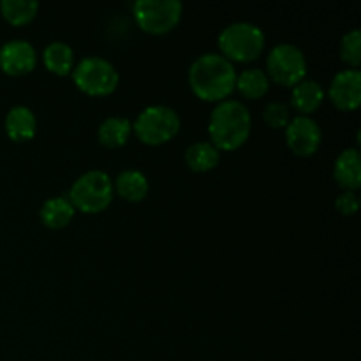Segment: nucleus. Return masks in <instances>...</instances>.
<instances>
[{
  "mask_svg": "<svg viewBox=\"0 0 361 361\" xmlns=\"http://www.w3.org/2000/svg\"><path fill=\"white\" fill-rule=\"evenodd\" d=\"M189 87L204 102H222L235 92L236 69L219 53L197 56L189 69Z\"/></svg>",
  "mask_w": 361,
  "mask_h": 361,
  "instance_id": "1",
  "label": "nucleus"
},
{
  "mask_svg": "<svg viewBox=\"0 0 361 361\" xmlns=\"http://www.w3.org/2000/svg\"><path fill=\"white\" fill-rule=\"evenodd\" d=\"M42 62L51 74L67 76L74 69V51L69 44L62 41H55L48 44L42 51Z\"/></svg>",
  "mask_w": 361,
  "mask_h": 361,
  "instance_id": "16",
  "label": "nucleus"
},
{
  "mask_svg": "<svg viewBox=\"0 0 361 361\" xmlns=\"http://www.w3.org/2000/svg\"><path fill=\"white\" fill-rule=\"evenodd\" d=\"M0 13L9 25L23 27L35 20L39 13V4L35 0H2Z\"/></svg>",
  "mask_w": 361,
  "mask_h": 361,
  "instance_id": "21",
  "label": "nucleus"
},
{
  "mask_svg": "<svg viewBox=\"0 0 361 361\" xmlns=\"http://www.w3.org/2000/svg\"><path fill=\"white\" fill-rule=\"evenodd\" d=\"M323 133L310 116H295L286 127V145L298 157H312L321 147Z\"/></svg>",
  "mask_w": 361,
  "mask_h": 361,
  "instance_id": "9",
  "label": "nucleus"
},
{
  "mask_svg": "<svg viewBox=\"0 0 361 361\" xmlns=\"http://www.w3.org/2000/svg\"><path fill=\"white\" fill-rule=\"evenodd\" d=\"M252 130V116L243 102L226 99L219 102L208 120L210 143L219 152L238 150L249 140Z\"/></svg>",
  "mask_w": 361,
  "mask_h": 361,
  "instance_id": "2",
  "label": "nucleus"
},
{
  "mask_svg": "<svg viewBox=\"0 0 361 361\" xmlns=\"http://www.w3.org/2000/svg\"><path fill=\"white\" fill-rule=\"evenodd\" d=\"M39 217L48 229H63L73 221L74 207L66 197H51V200L44 201L41 212H39Z\"/></svg>",
  "mask_w": 361,
  "mask_h": 361,
  "instance_id": "17",
  "label": "nucleus"
},
{
  "mask_svg": "<svg viewBox=\"0 0 361 361\" xmlns=\"http://www.w3.org/2000/svg\"><path fill=\"white\" fill-rule=\"evenodd\" d=\"M324 101V90L317 81L314 80H302L298 85H295L291 90V106L302 116H309L310 113L317 111Z\"/></svg>",
  "mask_w": 361,
  "mask_h": 361,
  "instance_id": "14",
  "label": "nucleus"
},
{
  "mask_svg": "<svg viewBox=\"0 0 361 361\" xmlns=\"http://www.w3.org/2000/svg\"><path fill=\"white\" fill-rule=\"evenodd\" d=\"M264 34L257 25L236 21L228 25L219 35V55L229 62L249 63L259 59L264 49Z\"/></svg>",
  "mask_w": 361,
  "mask_h": 361,
  "instance_id": "3",
  "label": "nucleus"
},
{
  "mask_svg": "<svg viewBox=\"0 0 361 361\" xmlns=\"http://www.w3.org/2000/svg\"><path fill=\"white\" fill-rule=\"evenodd\" d=\"M263 120L271 129H286L291 122V111L282 102H270L263 111Z\"/></svg>",
  "mask_w": 361,
  "mask_h": 361,
  "instance_id": "23",
  "label": "nucleus"
},
{
  "mask_svg": "<svg viewBox=\"0 0 361 361\" xmlns=\"http://www.w3.org/2000/svg\"><path fill=\"white\" fill-rule=\"evenodd\" d=\"M35 66H37V51L28 41L13 39L0 48V69L7 76H25L30 74Z\"/></svg>",
  "mask_w": 361,
  "mask_h": 361,
  "instance_id": "10",
  "label": "nucleus"
},
{
  "mask_svg": "<svg viewBox=\"0 0 361 361\" xmlns=\"http://www.w3.org/2000/svg\"><path fill=\"white\" fill-rule=\"evenodd\" d=\"M113 196H115L113 180L109 178L108 173L101 171V169L83 173L71 185L69 190V201L74 210H80L88 215L104 212L111 204Z\"/></svg>",
  "mask_w": 361,
  "mask_h": 361,
  "instance_id": "4",
  "label": "nucleus"
},
{
  "mask_svg": "<svg viewBox=\"0 0 361 361\" xmlns=\"http://www.w3.org/2000/svg\"><path fill=\"white\" fill-rule=\"evenodd\" d=\"M221 161V152L210 141H197L185 150V164L194 173H208Z\"/></svg>",
  "mask_w": 361,
  "mask_h": 361,
  "instance_id": "19",
  "label": "nucleus"
},
{
  "mask_svg": "<svg viewBox=\"0 0 361 361\" xmlns=\"http://www.w3.org/2000/svg\"><path fill=\"white\" fill-rule=\"evenodd\" d=\"M137 27L150 35H164L176 28L183 14L178 0H137L133 4Z\"/></svg>",
  "mask_w": 361,
  "mask_h": 361,
  "instance_id": "7",
  "label": "nucleus"
},
{
  "mask_svg": "<svg viewBox=\"0 0 361 361\" xmlns=\"http://www.w3.org/2000/svg\"><path fill=\"white\" fill-rule=\"evenodd\" d=\"M113 189L129 203H140L147 197L148 190H150V183H148L147 176L136 169H127V171L120 173L116 180L113 182Z\"/></svg>",
  "mask_w": 361,
  "mask_h": 361,
  "instance_id": "15",
  "label": "nucleus"
},
{
  "mask_svg": "<svg viewBox=\"0 0 361 361\" xmlns=\"http://www.w3.org/2000/svg\"><path fill=\"white\" fill-rule=\"evenodd\" d=\"M307 60L302 49L289 42L277 44L267 56V76L281 87L293 88L305 80Z\"/></svg>",
  "mask_w": 361,
  "mask_h": 361,
  "instance_id": "8",
  "label": "nucleus"
},
{
  "mask_svg": "<svg viewBox=\"0 0 361 361\" xmlns=\"http://www.w3.org/2000/svg\"><path fill=\"white\" fill-rule=\"evenodd\" d=\"M236 90L245 99L256 101V99L267 95V92L270 90V80L263 69H257V67L245 69L236 74Z\"/></svg>",
  "mask_w": 361,
  "mask_h": 361,
  "instance_id": "20",
  "label": "nucleus"
},
{
  "mask_svg": "<svg viewBox=\"0 0 361 361\" xmlns=\"http://www.w3.org/2000/svg\"><path fill=\"white\" fill-rule=\"evenodd\" d=\"M73 81L83 94L92 97L111 95L118 87V71L101 56H87L73 69Z\"/></svg>",
  "mask_w": 361,
  "mask_h": 361,
  "instance_id": "6",
  "label": "nucleus"
},
{
  "mask_svg": "<svg viewBox=\"0 0 361 361\" xmlns=\"http://www.w3.org/2000/svg\"><path fill=\"white\" fill-rule=\"evenodd\" d=\"M335 208H337L338 214L344 215V217H351V215H355L360 208L358 194L351 192V190H344V192L335 200Z\"/></svg>",
  "mask_w": 361,
  "mask_h": 361,
  "instance_id": "24",
  "label": "nucleus"
},
{
  "mask_svg": "<svg viewBox=\"0 0 361 361\" xmlns=\"http://www.w3.org/2000/svg\"><path fill=\"white\" fill-rule=\"evenodd\" d=\"M4 127H6V133L11 140L21 143V141H30L35 136V133H37V120H35V115L32 113L30 108H27V106H14L6 115Z\"/></svg>",
  "mask_w": 361,
  "mask_h": 361,
  "instance_id": "13",
  "label": "nucleus"
},
{
  "mask_svg": "<svg viewBox=\"0 0 361 361\" xmlns=\"http://www.w3.org/2000/svg\"><path fill=\"white\" fill-rule=\"evenodd\" d=\"M133 134V123L122 116H109L99 126V143L106 148H120L129 141Z\"/></svg>",
  "mask_w": 361,
  "mask_h": 361,
  "instance_id": "18",
  "label": "nucleus"
},
{
  "mask_svg": "<svg viewBox=\"0 0 361 361\" xmlns=\"http://www.w3.org/2000/svg\"><path fill=\"white\" fill-rule=\"evenodd\" d=\"M328 97L335 108L355 111L361 102V73L358 69H344L335 74L328 88Z\"/></svg>",
  "mask_w": 361,
  "mask_h": 361,
  "instance_id": "11",
  "label": "nucleus"
},
{
  "mask_svg": "<svg viewBox=\"0 0 361 361\" xmlns=\"http://www.w3.org/2000/svg\"><path fill=\"white\" fill-rule=\"evenodd\" d=\"M341 59L348 63L349 69H358L361 63V32L353 28L341 41Z\"/></svg>",
  "mask_w": 361,
  "mask_h": 361,
  "instance_id": "22",
  "label": "nucleus"
},
{
  "mask_svg": "<svg viewBox=\"0 0 361 361\" xmlns=\"http://www.w3.org/2000/svg\"><path fill=\"white\" fill-rule=\"evenodd\" d=\"M180 116L169 106H148L137 115L133 123V133L137 140L148 147L169 143L180 133Z\"/></svg>",
  "mask_w": 361,
  "mask_h": 361,
  "instance_id": "5",
  "label": "nucleus"
},
{
  "mask_svg": "<svg viewBox=\"0 0 361 361\" xmlns=\"http://www.w3.org/2000/svg\"><path fill=\"white\" fill-rule=\"evenodd\" d=\"M334 178L342 190H356L361 187V155L358 148H345L335 159Z\"/></svg>",
  "mask_w": 361,
  "mask_h": 361,
  "instance_id": "12",
  "label": "nucleus"
}]
</instances>
